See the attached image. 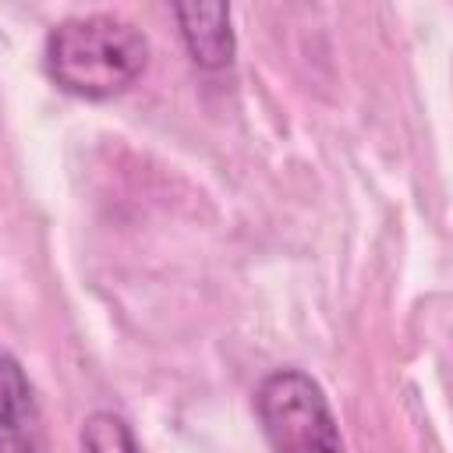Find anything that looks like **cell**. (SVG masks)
I'll return each mask as SVG.
<instances>
[{
    "label": "cell",
    "instance_id": "obj_1",
    "mask_svg": "<svg viewBox=\"0 0 453 453\" xmlns=\"http://www.w3.org/2000/svg\"><path fill=\"white\" fill-rule=\"evenodd\" d=\"M46 74L78 99H110L131 88L145 64V35L117 14H81L46 35Z\"/></svg>",
    "mask_w": 453,
    "mask_h": 453
},
{
    "label": "cell",
    "instance_id": "obj_2",
    "mask_svg": "<svg viewBox=\"0 0 453 453\" xmlns=\"http://www.w3.org/2000/svg\"><path fill=\"white\" fill-rule=\"evenodd\" d=\"M262 435L273 453H347L322 386L301 368H276L255 393Z\"/></svg>",
    "mask_w": 453,
    "mask_h": 453
},
{
    "label": "cell",
    "instance_id": "obj_3",
    "mask_svg": "<svg viewBox=\"0 0 453 453\" xmlns=\"http://www.w3.org/2000/svg\"><path fill=\"white\" fill-rule=\"evenodd\" d=\"M0 453H42L39 403L14 357H0Z\"/></svg>",
    "mask_w": 453,
    "mask_h": 453
},
{
    "label": "cell",
    "instance_id": "obj_4",
    "mask_svg": "<svg viewBox=\"0 0 453 453\" xmlns=\"http://www.w3.org/2000/svg\"><path fill=\"white\" fill-rule=\"evenodd\" d=\"M180 39L198 67H226L234 60V28L226 4H177Z\"/></svg>",
    "mask_w": 453,
    "mask_h": 453
},
{
    "label": "cell",
    "instance_id": "obj_5",
    "mask_svg": "<svg viewBox=\"0 0 453 453\" xmlns=\"http://www.w3.org/2000/svg\"><path fill=\"white\" fill-rule=\"evenodd\" d=\"M81 453H142V449L120 414L96 411L81 425Z\"/></svg>",
    "mask_w": 453,
    "mask_h": 453
}]
</instances>
